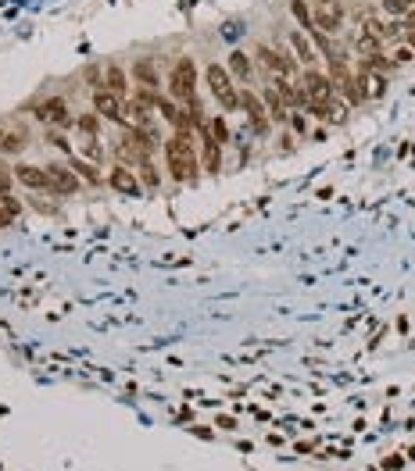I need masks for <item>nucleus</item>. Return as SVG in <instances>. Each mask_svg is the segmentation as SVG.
I'll use <instances>...</instances> for the list:
<instances>
[{
	"label": "nucleus",
	"instance_id": "nucleus-1",
	"mask_svg": "<svg viewBox=\"0 0 415 471\" xmlns=\"http://www.w3.org/2000/svg\"><path fill=\"white\" fill-rule=\"evenodd\" d=\"M165 165L175 182H197L201 175V150L194 147V133H172L165 143Z\"/></svg>",
	"mask_w": 415,
	"mask_h": 471
},
{
	"label": "nucleus",
	"instance_id": "nucleus-2",
	"mask_svg": "<svg viewBox=\"0 0 415 471\" xmlns=\"http://www.w3.org/2000/svg\"><path fill=\"white\" fill-rule=\"evenodd\" d=\"M204 82H208V89H212V97L219 100L222 111H240V89H236L233 72H229L226 65L212 61V65L204 68Z\"/></svg>",
	"mask_w": 415,
	"mask_h": 471
},
{
	"label": "nucleus",
	"instance_id": "nucleus-3",
	"mask_svg": "<svg viewBox=\"0 0 415 471\" xmlns=\"http://www.w3.org/2000/svg\"><path fill=\"white\" fill-rule=\"evenodd\" d=\"M168 97L175 104H183V107H190L197 100V65H194V57H180L172 65V72H168Z\"/></svg>",
	"mask_w": 415,
	"mask_h": 471
},
{
	"label": "nucleus",
	"instance_id": "nucleus-4",
	"mask_svg": "<svg viewBox=\"0 0 415 471\" xmlns=\"http://www.w3.org/2000/svg\"><path fill=\"white\" fill-rule=\"evenodd\" d=\"M254 57L261 61L265 75H276V79H298V72H301V61L293 57V50L286 54V50H272V47L258 43Z\"/></svg>",
	"mask_w": 415,
	"mask_h": 471
},
{
	"label": "nucleus",
	"instance_id": "nucleus-5",
	"mask_svg": "<svg viewBox=\"0 0 415 471\" xmlns=\"http://www.w3.org/2000/svg\"><path fill=\"white\" fill-rule=\"evenodd\" d=\"M312 18H315V29L326 36H337L344 29V18H347V8L344 0H315L312 4Z\"/></svg>",
	"mask_w": 415,
	"mask_h": 471
},
{
	"label": "nucleus",
	"instance_id": "nucleus-6",
	"mask_svg": "<svg viewBox=\"0 0 415 471\" xmlns=\"http://www.w3.org/2000/svg\"><path fill=\"white\" fill-rule=\"evenodd\" d=\"M240 107L247 111L251 129H254L258 136H269V129H272V118H269V107H265L261 93H254V89H240Z\"/></svg>",
	"mask_w": 415,
	"mask_h": 471
},
{
	"label": "nucleus",
	"instance_id": "nucleus-7",
	"mask_svg": "<svg viewBox=\"0 0 415 471\" xmlns=\"http://www.w3.org/2000/svg\"><path fill=\"white\" fill-rule=\"evenodd\" d=\"M33 114H36L40 121H47V125H61V129L75 125V114L68 111L65 97H47V100H40V104L33 107Z\"/></svg>",
	"mask_w": 415,
	"mask_h": 471
},
{
	"label": "nucleus",
	"instance_id": "nucleus-8",
	"mask_svg": "<svg viewBox=\"0 0 415 471\" xmlns=\"http://www.w3.org/2000/svg\"><path fill=\"white\" fill-rule=\"evenodd\" d=\"M197 136H201V165H204V172H208V175H219V172H222V143L212 136V129H208V125H204Z\"/></svg>",
	"mask_w": 415,
	"mask_h": 471
},
{
	"label": "nucleus",
	"instance_id": "nucleus-9",
	"mask_svg": "<svg viewBox=\"0 0 415 471\" xmlns=\"http://www.w3.org/2000/svg\"><path fill=\"white\" fill-rule=\"evenodd\" d=\"M94 111L101 114V118H108V121H126V100L122 97H115L111 89H97L94 93Z\"/></svg>",
	"mask_w": 415,
	"mask_h": 471
},
{
	"label": "nucleus",
	"instance_id": "nucleus-10",
	"mask_svg": "<svg viewBox=\"0 0 415 471\" xmlns=\"http://www.w3.org/2000/svg\"><path fill=\"white\" fill-rule=\"evenodd\" d=\"M290 50H293V57L301 61V68H315L319 65V50H315V43H312V36L305 33V29H290Z\"/></svg>",
	"mask_w": 415,
	"mask_h": 471
},
{
	"label": "nucleus",
	"instance_id": "nucleus-11",
	"mask_svg": "<svg viewBox=\"0 0 415 471\" xmlns=\"http://www.w3.org/2000/svg\"><path fill=\"white\" fill-rule=\"evenodd\" d=\"M47 175H50V193H61V197L79 193L75 168H68V165H47Z\"/></svg>",
	"mask_w": 415,
	"mask_h": 471
},
{
	"label": "nucleus",
	"instance_id": "nucleus-12",
	"mask_svg": "<svg viewBox=\"0 0 415 471\" xmlns=\"http://www.w3.org/2000/svg\"><path fill=\"white\" fill-rule=\"evenodd\" d=\"M261 100H265V107H269V118H272V125H290V104H286V97L272 86V82H265V89H261Z\"/></svg>",
	"mask_w": 415,
	"mask_h": 471
},
{
	"label": "nucleus",
	"instance_id": "nucleus-13",
	"mask_svg": "<svg viewBox=\"0 0 415 471\" xmlns=\"http://www.w3.org/2000/svg\"><path fill=\"white\" fill-rule=\"evenodd\" d=\"M15 182H22L25 190H50V175H47V168H36V165H18L15 168Z\"/></svg>",
	"mask_w": 415,
	"mask_h": 471
},
{
	"label": "nucleus",
	"instance_id": "nucleus-14",
	"mask_svg": "<svg viewBox=\"0 0 415 471\" xmlns=\"http://www.w3.org/2000/svg\"><path fill=\"white\" fill-rule=\"evenodd\" d=\"M108 186H111L115 193H126V197H136V193H140V179H136L126 165H115V168H111Z\"/></svg>",
	"mask_w": 415,
	"mask_h": 471
},
{
	"label": "nucleus",
	"instance_id": "nucleus-15",
	"mask_svg": "<svg viewBox=\"0 0 415 471\" xmlns=\"http://www.w3.org/2000/svg\"><path fill=\"white\" fill-rule=\"evenodd\" d=\"M226 68L233 72L236 82H251V79H254V61H251L244 50H233V54L226 57Z\"/></svg>",
	"mask_w": 415,
	"mask_h": 471
},
{
	"label": "nucleus",
	"instance_id": "nucleus-16",
	"mask_svg": "<svg viewBox=\"0 0 415 471\" xmlns=\"http://www.w3.org/2000/svg\"><path fill=\"white\" fill-rule=\"evenodd\" d=\"M104 89H111L115 97H122V100L129 97V79H126V72L118 68L115 61H111V65H104Z\"/></svg>",
	"mask_w": 415,
	"mask_h": 471
},
{
	"label": "nucleus",
	"instance_id": "nucleus-17",
	"mask_svg": "<svg viewBox=\"0 0 415 471\" xmlns=\"http://www.w3.org/2000/svg\"><path fill=\"white\" fill-rule=\"evenodd\" d=\"M133 75H136V82L140 86H147V89H158V65L151 57H140V61H133Z\"/></svg>",
	"mask_w": 415,
	"mask_h": 471
},
{
	"label": "nucleus",
	"instance_id": "nucleus-18",
	"mask_svg": "<svg viewBox=\"0 0 415 471\" xmlns=\"http://www.w3.org/2000/svg\"><path fill=\"white\" fill-rule=\"evenodd\" d=\"M290 15L298 18V25L305 33H315V18H312V4L308 0H290Z\"/></svg>",
	"mask_w": 415,
	"mask_h": 471
},
{
	"label": "nucleus",
	"instance_id": "nucleus-19",
	"mask_svg": "<svg viewBox=\"0 0 415 471\" xmlns=\"http://www.w3.org/2000/svg\"><path fill=\"white\" fill-rule=\"evenodd\" d=\"M101 121H104V118H101L97 111H86V114H75V129H79L86 140H90V136L101 133Z\"/></svg>",
	"mask_w": 415,
	"mask_h": 471
},
{
	"label": "nucleus",
	"instance_id": "nucleus-20",
	"mask_svg": "<svg viewBox=\"0 0 415 471\" xmlns=\"http://www.w3.org/2000/svg\"><path fill=\"white\" fill-rule=\"evenodd\" d=\"M140 182L147 186V190H158V186H161V175H158V168L151 165V157H140Z\"/></svg>",
	"mask_w": 415,
	"mask_h": 471
},
{
	"label": "nucleus",
	"instance_id": "nucleus-21",
	"mask_svg": "<svg viewBox=\"0 0 415 471\" xmlns=\"http://www.w3.org/2000/svg\"><path fill=\"white\" fill-rule=\"evenodd\" d=\"M354 47H358L362 57H369V54H379V50H383V40H379L376 33H369V29H362V36L354 40Z\"/></svg>",
	"mask_w": 415,
	"mask_h": 471
},
{
	"label": "nucleus",
	"instance_id": "nucleus-22",
	"mask_svg": "<svg viewBox=\"0 0 415 471\" xmlns=\"http://www.w3.org/2000/svg\"><path fill=\"white\" fill-rule=\"evenodd\" d=\"M25 133L22 129H15V133H4V140H0V150H4V154H22L25 150Z\"/></svg>",
	"mask_w": 415,
	"mask_h": 471
},
{
	"label": "nucleus",
	"instance_id": "nucleus-23",
	"mask_svg": "<svg viewBox=\"0 0 415 471\" xmlns=\"http://www.w3.org/2000/svg\"><path fill=\"white\" fill-rule=\"evenodd\" d=\"M72 168H75V175H82L90 186H101V182H108V179H101V172H97V165L94 161H72Z\"/></svg>",
	"mask_w": 415,
	"mask_h": 471
},
{
	"label": "nucleus",
	"instance_id": "nucleus-24",
	"mask_svg": "<svg viewBox=\"0 0 415 471\" xmlns=\"http://www.w3.org/2000/svg\"><path fill=\"white\" fill-rule=\"evenodd\" d=\"M208 129H212V136H215V140H219L222 147L229 143V125H226V118H222V114H219V118H212V121H208Z\"/></svg>",
	"mask_w": 415,
	"mask_h": 471
},
{
	"label": "nucleus",
	"instance_id": "nucleus-25",
	"mask_svg": "<svg viewBox=\"0 0 415 471\" xmlns=\"http://www.w3.org/2000/svg\"><path fill=\"white\" fill-rule=\"evenodd\" d=\"M82 154H86V161H94V165H101V161H104V150H101V143H97V136H90V140H86V147H82Z\"/></svg>",
	"mask_w": 415,
	"mask_h": 471
},
{
	"label": "nucleus",
	"instance_id": "nucleus-26",
	"mask_svg": "<svg viewBox=\"0 0 415 471\" xmlns=\"http://www.w3.org/2000/svg\"><path fill=\"white\" fill-rule=\"evenodd\" d=\"M379 4H383V8H387L391 15H408V11H412V4H415V0H379Z\"/></svg>",
	"mask_w": 415,
	"mask_h": 471
},
{
	"label": "nucleus",
	"instance_id": "nucleus-27",
	"mask_svg": "<svg viewBox=\"0 0 415 471\" xmlns=\"http://www.w3.org/2000/svg\"><path fill=\"white\" fill-rule=\"evenodd\" d=\"M290 129H293V133H308V121H305V114H301V111H293V114H290Z\"/></svg>",
	"mask_w": 415,
	"mask_h": 471
},
{
	"label": "nucleus",
	"instance_id": "nucleus-28",
	"mask_svg": "<svg viewBox=\"0 0 415 471\" xmlns=\"http://www.w3.org/2000/svg\"><path fill=\"white\" fill-rule=\"evenodd\" d=\"M408 61H415V47H401L394 54V65H408Z\"/></svg>",
	"mask_w": 415,
	"mask_h": 471
},
{
	"label": "nucleus",
	"instance_id": "nucleus-29",
	"mask_svg": "<svg viewBox=\"0 0 415 471\" xmlns=\"http://www.w3.org/2000/svg\"><path fill=\"white\" fill-rule=\"evenodd\" d=\"M11 182H15V172H8L4 165H0V193H8V190H11Z\"/></svg>",
	"mask_w": 415,
	"mask_h": 471
},
{
	"label": "nucleus",
	"instance_id": "nucleus-30",
	"mask_svg": "<svg viewBox=\"0 0 415 471\" xmlns=\"http://www.w3.org/2000/svg\"><path fill=\"white\" fill-rule=\"evenodd\" d=\"M47 143H50V147H61V150H68V140H65V136H57V133H47Z\"/></svg>",
	"mask_w": 415,
	"mask_h": 471
},
{
	"label": "nucleus",
	"instance_id": "nucleus-31",
	"mask_svg": "<svg viewBox=\"0 0 415 471\" xmlns=\"http://www.w3.org/2000/svg\"><path fill=\"white\" fill-rule=\"evenodd\" d=\"M401 25H405V22H401ZM405 40L415 47V25H405Z\"/></svg>",
	"mask_w": 415,
	"mask_h": 471
}]
</instances>
